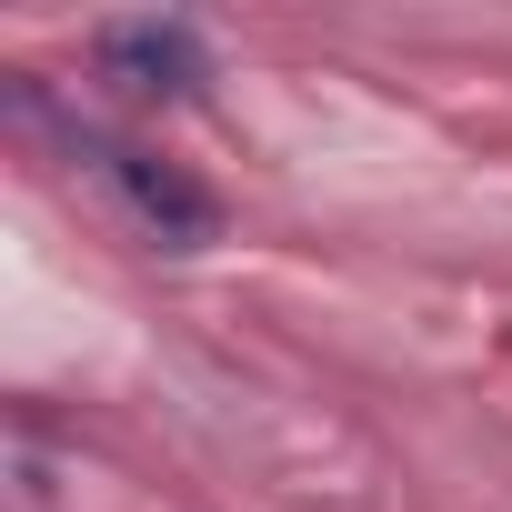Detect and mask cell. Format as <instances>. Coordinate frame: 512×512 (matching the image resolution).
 I'll return each instance as SVG.
<instances>
[{"mask_svg": "<svg viewBox=\"0 0 512 512\" xmlns=\"http://www.w3.org/2000/svg\"><path fill=\"white\" fill-rule=\"evenodd\" d=\"M71 151L121 191V211H131L161 251H211V241H221V201H211L181 161H161V151H141V141H111V131H71Z\"/></svg>", "mask_w": 512, "mask_h": 512, "instance_id": "1", "label": "cell"}, {"mask_svg": "<svg viewBox=\"0 0 512 512\" xmlns=\"http://www.w3.org/2000/svg\"><path fill=\"white\" fill-rule=\"evenodd\" d=\"M101 71H111L121 91H151V101H191V91L211 81L191 21H111V31H101Z\"/></svg>", "mask_w": 512, "mask_h": 512, "instance_id": "2", "label": "cell"}]
</instances>
